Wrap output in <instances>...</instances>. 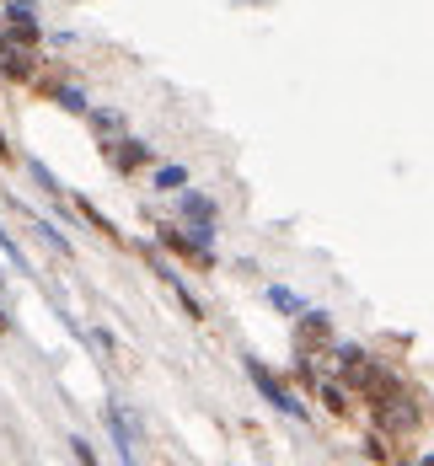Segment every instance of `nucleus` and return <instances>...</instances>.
Listing matches in <instances>:
<instances>
[{
    "instance_id": "1",
    "label": "nucleus",
    "mask_w": 434,
    "mask_h": 466,
    "mask_svg": "<svg viewBox=\"0 0 434 466\" xmlns=\"http://www.w3.org/2000/svg\"><path fill=\"white\" fill-rule=\"evenodd\" d=\"M241 370L252 375V386L263 391V402H268L274 413H285V419H300V423L311 419V413H306V402H295V391H289L285 380H279V375L263 365V360H252V354H247V360H241Z\"/></svg>"
},
{
    "instance_id": "2",
    "label": "nucleus",
    "mask_w": 434,
    "mask_h": 466,
    "mask_svg": "<svg viewBox=\"0 0 434 466\" xmlns=\"http://www.w3.org/2000/svg\"><path fill=\"white\" fill-rule=\"evenodd\" d=\"M5 38L16 48L38 44V5H33V0H11V5H5Z\"/></svg>"
},
{
    "instance_id": "3",
    "label": "nucleus",
    "mask_w": 434,
    "mask_h": 466,
    "mask_svg": "<svg viewBox=\"0 0 434 466\" xmlns=\"http://www.w3.org/2000/svg\"><path fill=\"white\" fill-rule=\"evenodd\" d=\"M333 343V322L322 311H300V327H295V354H328Z\"/></svg>"
},
{
    "instance_id": "4",
    "label": "nucleus",
    "mask_w": 434,
    "mask_h": 466,
    "mask_svg": "<svg viewBox=\"0 0 434 466\" xmlns=\"http://www.w3.org/2000/svg\"><path fill=\"white\" fill-rule=\"evenodd\" d=\"M107 429H113V445H118V456H124V461H135L140 423H135V413H129L124 402H113V408H107Z\"/></svg>"
},
{
    "instance_id": "5",
    "label": "nucleus",
    "mask_w": 434,
    "mask_h": 466,
    "mask_svg": "<svg viewBox=\"0 0 434 466\" xmlns=\"http://www.w3.org/2000/svg\"><path fill=\"white\" fill-rule=\"evenodd\" d=\"M107 161H113L118 172H140L145 161H150V145H140V140H118V145H107Z\"/></svg>"
},
{
    "instance_id": "6",
    "label": "nucleus",
    "mask_w": 434,
    "mask_h": 466,
    "mask_svg": "<svg viewBox=\"0 0 434 466\" xmlns=\"http://www.w3.org/2000/svg\"><path fill=\"white\" fill-rule=\"evenodd\" d=\"M183 215H188L193 226H215V198H209V193H188V187H183Z\"/></svg>"
},
{
    "instance_id": "7",
    "label": "nucleus",
    "mask_w": 434,
    "mask_h": 466,
    "mask_svg": "<svg viewBox=\"0 0 434 466\" xmlns=\"http://www.w3.org/2000/svg\"><path fill=\"white\" fill-rule=\"evenodd\" d=\"M156 187L161 193H183L188 187V167H156Z\"/></svg>"
},
{
    "instance_id": "8",
    "label": "nucleus",
    "mask_w": 434,
    "mask_h": 466,
    "mask_svg": "<svg viewBox=\"0 0 434 466\" xmlns=\"http://www.w3.org/2000/svg\"><path fill=\"white\" fill-rule=\"evenodd\" d=\"M268 306H274V311H295V317L306 311V300H300L295 289H285V284H274V289H268Z\"/></svg>"
},
{
    "instance_id": "9",
    "label": "nucleus",
    "mask_w": 434,
    "mask_h": 466,
    "mask_svg": "<svg viewBox=\"0 0 434 466\" xmlns=\"http://www.w3.org/2000/svg\"><path fill=\"white\" fill-rule=\"evenodd\" d=\"M0 252H5V258H11V268H16V274H33V268H27V252H22V247H16V236L5 231V226H0Z\"/></svg>"
},
{
    "instance_id": "10",
    "label": "nucleus",
    "mask_w": 434,
    "mask_h": 466,
    "mask_svg": "<svg viewBox=\"0 0 434 466\" xmlns=\"http://www.w3.org/2000/svg\"><path fill=\"white\" fill-rule=\"evenodd\" d=\"M27 172H33V183L44 187L48 198H59V193H65V187H59V177H54V172H48L44 161H27Z\"/></svg>"
},
{
    "instance_id": "11",
    "label": "nucleus",
    "mask_w": 434,
    "mask_h": 466,
    "mask_svg": "<svg viewBox=\"0 0 434 466\" xmlns=\"http://www.w3.org/2000/svg\"><path fill=\"white\" fill-rule=\"evenodd\" d=\"M54 102H59L65 113H86V92H81V86H59V92H54Z\"/></svg>"
},
{
    "instance_id": "12",
    "label": "nucleus",
    "mask_w": 434,
    "mask_h": 466,
    "mask_svg": "<svg viewBox=\"0 0 434 466\" xmlns=\"http://www.w3.org/2000/svg\"><path fill=\"white\" fill-rule=\"evenodd\" d=\"M81 215H86V220H92V226H96L102 236H113V241H118V231H113V220H107V215H102L96 204H86V198H81Z\"/></svg>"
},
{
    "instance_id": "13",
    "label": "nucleus",
    "mask_w": 434,
    "mask_h": 466,
    "mask_svg": "<svg viewBox=\"0 0 434 466\" xmlns=\"http://www.w3.org/2000/svg\"><path fill=\"white\" fill-rule=\"evenodd\" d=\"M33 226H38V236H44L48 247H54V252H59V258H70V241H65V236L54 231V226H48V220H33Z\"/></svg>"
},
{
    "instance_id": "14",
    "label": "nucleus",
    "mask_w": 434,
    "mask_h": 466,
    "mask_svg": "<svg viewBox=\"0 0 434 466\" xmlns=\"http://www.w3.org/2000/svg\"><path fill=\"white\" fill-rule=\"evenodd\" d=\"M92 124H96V135H118V129H124L118 113H92Z\"/></svg>"
},
{
    "instance_id": "15",
    "label": "nucleus",
    "mask_w": 434,
    "mask_h": 466,
    "mask_svg": "<svg viewBox=\"0 0 434 466\" xmlns=\"http://www.w3.org/2000/svg\"><path fill=\"white\" fill-rule=\"evenodd\" d=\"M70 451H76V461H96V451L86 445V440H70Z\"/></svg>"
},
{
    "instance_id": "16",
    "label": "nucleus",
    "mask_w": 434,
    "mask_h": 466,
    "mask_svg": "<svg viewBox=\"0 0 434 466\" xmlns=\"http://www.w3.org/2000/svg\"><path fill=\"white\" fill-rule=\"evenodd\" d=\"M16 156H11V145H5V135H0V167H11Z\"/></svg>"
},
{
    "instance_id": "17",
    "label": "nucleus",
    "mask_w": 434,
    "mask_h": 466,
    "mask_svg": "<svg viewBox=\"0 0 434 466\" xmlns=\"http://www.w3.org/2000/svg\"><path fill=\"white\" fill-rule=\"evenodd\" d=\"M0 332H11V317H5V306H0Z\"/></svg>"
}]
</instances>
